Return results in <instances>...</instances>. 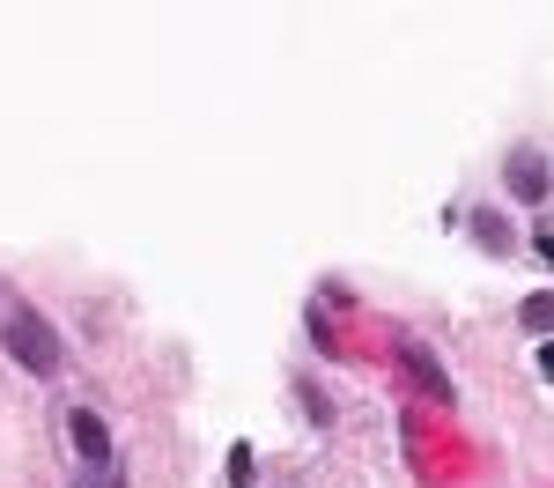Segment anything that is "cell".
Here are the masks:
<instances>
[{
	"label": "cell",
	"mask_w": 554,
	"mask_h": 488,
	"mask_svg": "<svg viewBox=\"0 0 554 488\" xmlns=\"http://www.w3.org/2000/svg\"><path fill=\"white\" fill-rule=\"evenodd\" d=\"M0 341H8V355L23 370H37V378H60V333H52L45 311H30L23 296H8V311H0Z\"/></svg>",
	"instance_id": "6da1fadb"
},
{
	"label": "cell",
	"mask_w": 554,
	"mask_h": 488,
	"mask_svg": "<svg viewBox=\"0 0 554 488\" xmlns=\"http://www.w3.org/2000/svg\"><path fill=\"white\" fill-rule=\"evenodd\" d=\"M67 437H74V452H82L74 488H126L119 481V452H111V429L89 415V407H74V415H67Z\"/></svg>",
	"instance_id": "7a4b0ae2"
},
{
	"label": "cell",
	"mask_w": 554,
	"mask_h": 488,
	"mask_svg": "<svg viewBox=\"0 0 554 488\" xmlns=\"http://www.w3.org/2000/svg\"><path fill=\"white\" fill-rule=\"evenodd\" d=\"M503 185H510V193L525 200V208H540V200H547V163L532 156V148H518V156L503 163Z\"/></svg>",
	"instance_id": "3957f363"
},
{
	"label": "cell",
	"mask_w": 554,
	"mask_h": 488,
	"mask_svg": "<svg viewBox=\"0 0 554 488\" xmlns=\"http://www.w3.org/2000/svg\"><path fill=\"white\" fill-rule=\"evenodd\" d=\"M525 333H554V289H540V296H525Z\"/></svg>",
	"instance_id": "277c9868"
},
{
	"label": "cell",
	"mask_w": 554,
	"mask_h": 488,
	"mask_svg": "<svg viewBox=\"0 0 554 488\" xmlns=\"http://www.w3.org/2000/svg\"><path fill=\"white\" fill-rule=\"evenodd\" d=\"M473 237H481L488 252H510V230H503V215H481V222H473Z\"/></svg>",
	"instance_id": "5b68a950"
},
{
	"label": "cell",
	"mask_w": 554,
	"mask_h": 488,
	"mask_svg": "<svg viewBox=\"0 0 554 488\" xmlns=\"http://www.w3.org/2000/svg\"><path fill=\"white\" fill-rule=\"evenodd\" d=\"M540 378H554V341L540 348Z\"/></svg>",
	"instance_id": "8992f818"
},
{
	"label": "cell",
	"mask_w": 554,
	"mask_h": 488,
	"mask_svg": "<svg viewBox=\"0 0 554 488\" xmlns=\"http://www.w3.org/2000/svg\"><path fill=\"white\" fill-rule=\"evenodd\" d=\"M540 259H547V267H554V230H547V237H540Z\"/></svg>",
	"instance_id": "52a82bcc"
}]
</instances>
